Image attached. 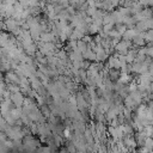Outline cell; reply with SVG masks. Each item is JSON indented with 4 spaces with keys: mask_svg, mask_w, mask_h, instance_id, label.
I'll list each match as a JSON object with an SVG mask.
<instances>
[{
    "mask_svg": "<svg viewBox=\"0 0 153 153\" xmlns=\"http://www.w3.org/2000/svg\"><path fill=\"white\" fill-rule=\"evenodd\" d=\"M145 42H146V44L153 43V29L145 32Z\"/></svg>",
    "mask_w": 153,
    "mask_h": 153,
    "instance_id": "5",
    "label": "cell"
},
{
    "mask_svg": "<svg viewBox=\"0 0 153 153\" xmlns=\"http://www.w3.org/2000/svg\"><path fill=\"white\" fill-rule=\"evenodd\" d=\"M147 56L153 59V47H147Z\"/></svg>",
    "mask_w": 153,
    "mask_h": 153,
    "instance_id": "12",
    "label": "cell"
},
{
    "mask_svg": "<svg viewBox=\"0 0 153 153\" xmlns=\"http://www.w3.org/2000/svg\"><path fill=\"white\" fill-rule=\"evenodd\" d=\"M115 29L122 35V37H123V35L126 33V31L128 30V26L127 25H124V24H116L115 25Z\"/></svg>",
    "mask_w": 153,
    "mask_h": 153,
    "instance_id": "7",
    "label": "cell"
},
{
    "mask_svg": "<svg viewBox=\"0 0 153 153\" xmlns=\"http://www.w3.org/2000/svg\"><path fill=\"white\" fill-rule=\"evenodd\" d=\"M82 57H84V60H87L90 62H97V54L91 49H87L82 54Z\"/></svg>",
    "mask_w": 153,
    "mask_h": 153,
    "instance_id": "3",
    "label": "cell"
},
{
    "mask_svg": "<svg viewBox=\"0 0 153 153\" xmlns=\"http://www.w3.org/2000/svg\"><path fill=\"white\" fill-rule=\"evenodd\" d=\"M139 32H140V31H137V29H136V27L128 29V30L126 31V33L123 35L122 39H129V41H133V38H134V37H136V36L139 35Z\"/></svg>",
    "mask_w": 153,
    "mask_h": 153,
    "instance_id": "2",
    "label": "cell"
},
{
    "mask_svg": "<svg viewBox=\"0 0 153 153\" xmlns=\"http://www.w3.org/2000/svg\"><path fill=\"white\" fill-rule=\"evenodd\" d=\"M63 137H66V139H69V137H71L69 129H65V130H63Z\"/></svg>",
    "mask_w": 153,
    "mask_h": 153,
    "instance_id": "13",
    "label": "cell"
},
{
    "mask_svg": "<svg viewBox=\"0 0 153 153\" xmlns=\"http://www.w3.org/2000/svg\"><path fill=\"white\" fill-rule=\"evenodd\" d=\"M24 99H25V96L22 92L16 93V94H11V100H12V103L16 108L22 109L23 105H24Z\"/></svg>",
    "mask_w": 153,
    "mask_h": 153,
    "instance_id": "1",
    "label": "cell"
},
{
    "mask_svg": "<svg viewBox=\"0 0 153 153\" xmlns=\"http://www.w3.org/2000/svg\"><path fill=\"white\" fill-rule=\"evenodd\" d=\"M82 41H84L86 44H88V43H91V42L93 41V37H92L91 35H85V36L82 37Z\"/></svg>",
    "mask_w": 153,
    "mask_h": 153,
    "instance_id": "10",
    "label": "cell"
},
{
    "mask_svg": "<svg viewBox=\"0 0 153 153\" xmlns=\"http://www.w3.org/2000/svg\"><path fill=\"white\" fill-rule=\"evenodd\" d=\"M108 37H110V38H122V35H121L116 29H114V30H111V31L109 32Z\"/></svg>",
    "mask_w": 153,
    "mask_h": 153,
    "instance_id": "8",
    "label": "cell"
},
{
    "mask_svg": "<svg viewBox=\"0 0 153 153\" xmlns=\"http://www.w3.org/2000/svg\"><path fill=\"white\" fill-rule=\"evenodd\" d=\"M151 126H152V127H153V121H152V122H151Z\"/></svg>",
    "mask_w": 153,
    "mask_h": 153,
    "instance_id": "14",
    "label": "cell"
},
{
    "mask_svg": "<svg viewBox=\"0 0 153 153\" xmlns=\"http://www.w3.org/2000/svg\"><path fill=\"white\" fill-rule=\"evenodd\" d=\"M54 141H55L56 146H59V145L62 142V137H61L60 135H54Z\"/></svg>",
    "mask_w": 153,
    "mask_h": 153,
    "instance_id": "11",
    "label": "cell"
},
{
    "mask_svg": "<svg viewBox=\"0 0 153 153\" xmlns=\"http://www.w3.org/2000/svg\"><path fill=\"white\" fill-rule=\"evenodd\" d=\"M143 146L152 151V149H153V137H146V140H145V145H143Z\"/></svg>",
    "mask_w": 153,
    "mask_h": 153,
    "instance_id": "9",
    "label": "cell"
},
{
    "mask_svg": "<svg viewBox=\"0 0 153 153\" xmlns=\"http://www.w3.org/2000/svg\"><path fill=\"white\" fill-rule=\"evenodd\" d=\"M76 48H78V50L80 51V53H85L87 49H88V47H87V44L82 41V39H80V41H78V45H76Z\"/></svg>",
    "mask_w": 153,
    "mask_h": 153,
    "instance_id": "6",
    "label": "cell"
},
{
    "mask_svg": "<svg viewBox=\"0 0 153 153\" xmlns=\"http://www.w3.org/2000/svg\"><path fill=\"white\" fill-rule=\"evenodd\" d=\"M121 76V69H110L109 71V79L111 81H117Z\"/></svg>",
    "mask_w": 153,
    "mask_h": 153,
    "instance_id": "4",
    "label": "cell"
}]
</instances>
